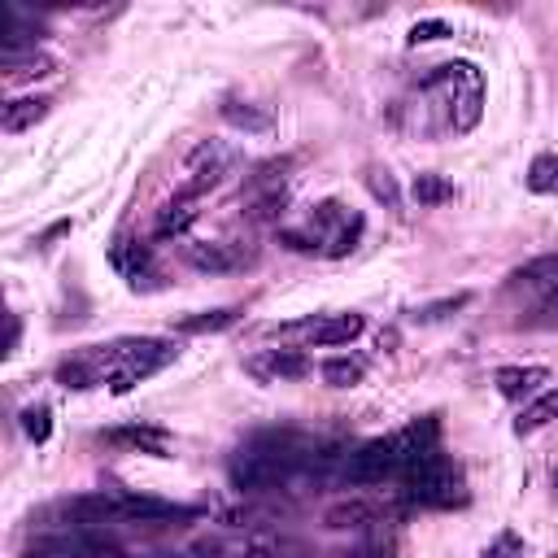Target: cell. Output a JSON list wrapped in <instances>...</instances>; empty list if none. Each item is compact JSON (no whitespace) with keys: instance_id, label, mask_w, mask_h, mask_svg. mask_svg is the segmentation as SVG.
Here are the masks:
<instances>
[{"instance_id":"obj_1","label":"cell","mask_w":558,"mask_h":558,"mask_svg":"<svg viewBox=\"0 0 558 558\" xmlns=\"http://www.w3.org/2000/svg\"><path fill=\"white\" fill-rule=\"evenodd\" d=\"M92 357V366L100 371V384H109L113 392H131L140 379H148L153 371H161L166 362H174L179 344L174 340H157V336H140V340H113V344H92L83 349Z\"/></svg>"},{"instance_id":"obj_2","label":"cell","mask_w":558,"mask_h":558,"mask_svg":"<svg viewBox=\"0 0 558 558\" xmlns=\"http://www.w3.org/2000/svg\"><path fill=\"white\" fill-rule=\"evenodd\" d=\"M305 458V449L296 445V436H257V440H248L235 458H231V484L235 488H275V484H283L292 471H296V462Z\"/></svg>"},{"instance_id":"obj_3","label":"cell","mask_w":558,"mask_h":558,"mask_svg":"<svg viewBox=\"0 0 558 558\" xmlns=\"http://www.w3.org/2000/svg\"><path fill=\"white\" fill-rule=\"evenodd\" d=\"M423 92L440 96L445 105V126L449 131H471L480 122V105H484V78L471 61H445L436 65V74L423 83Z\"/></svg>"},{"instance_id":"obj_4","label":"cell","mask_w":558,"mask_h":558,"mask_svg":"<svg viewBox=\"0 0 558 558\" xmlns=\"http://www.w3.org/2000/svg\"><path fill=\"white\" fill-rule=\"evenodd\" d=\"M362 235V218L349 214L340 201H323L310 218V231H283L288 248H318L327 257H344Z\"/></svg>"},{"instance_id":"obj_5","label":"cell","mask_w":558,"mask_h":558,"mask_svg":"<svg viewBox=\"0 0 558 558\" xmlns=\"http://www.w3.org/2000/svg\"><path fill=\"white\" fill-rule=\"evenodd\" d=\"M401 484H405V497L418 501V506H436V510H445V506H462V501H466L462 471H458L440 449L427 453V458H418V462L401 475Z\"/></svg>"},{"instance_id":"obj_6","label":"cell","mask_w":558,"mask_h":558,"mask_svg":"<svg viewBox=\"0 0 558 558\" xmlns=\"http://www.w3.org/2000/svg\"><path fill=\"white\" fill-rule=\"evenodd\" d=\"M401 471H405V453H401L397 436L366 440L353 453H344V462H340V475L349 484H384V480H401Z\"/></svg>"},{"instance_id":"obj_7","label":"cell","mask_w":558,"mask_h":558,"mask_svg":"<svg viewBox=\"0 0 558 558\" xmlns=\"http://www.w3.org/2000/svg\"><path fill=\"white\" fill-rule=\"evenodd\" d=\"M231 166H235V153L222 140H205V144H196L187 153V161H183V187L179 192L183 196H201V192L218 187L231 174Z\"/></svg>"},{"instance_id":"obj_8","label":"cell","mask_w":558,"mask_h":558,"mask_svg":"<svg viewBox=\"0 0 558 558\" xmlns=\"http://www.w3.org/2000/svg\"><path fill=\"white\" fill-rule=\"evenodd\" d=\"M283 331H296V336H305L310 344H318V349H331V344H349V340H357L362 331H366V318L362 314H323V318H310V323H301V327H283Z\"/></svg>"},{"instance_id":"obj_9","label":"cell","mask_w":558,"mask_h":558,"mask_svg":"<svg viewBox=\"0 0 558 558\" xmlns=\"http://www.w3.org/2000/svg\"><path fill=\"white\" fill-rule=\"evenodd\" d=\"M179 519H192V510L174 506V501H161V497L118 493V506H113V523H179Z\"/></svg>"},{"instance_id":"obj_10","label":"cell","mask_w":558,"mask_h":558,"mask_svg":"<svg viewBox=\"0 0 558 558\" xmlns=\"http://www.w3.org/2000/svg\"><path fill=\"white\" fill-rule=\"evenodd\" d=\"M493 384H497L501 397L523 401V397L541 392V384H549V371H545V366H501V371L493 375Z\"/></svg>"},{"instance_id":"obj_11","label":"cell","mask_w":558,"mask_h":558,"mask_svg":"<svg viewBox=\"0 0 558 558\" xmlns=\"http://www.w3.org/2000/svg\"><path fill=\"white\" fill-rule=\"evenodd\" d=\"M510 283L514 288H523V292H558V253H541V257H532V262H523L514 275H510Z\"/></svg>"},{"instance_id":"obj_12","label":"cell","mask_w":558,"mask_h":558,"mask_svg":"<svg viewBox=\"0 0 558 558\" xmlns=\"http://www.w3.org/2000/svg\"><path fill=\"white\" fill-rule=\"evenodd\" d=\"M109 440H113V445H131V449H140V453H157V458H166V449H170V432H166V427H148V423L113 427Z\"/></svg>"},{"instance_id":"obj_13","label":"cell","mask_w":558,"mask_h":558,"mask_svg":"<svg viewBox=\"0 0 558 558\" xmlns=\"http://www.w3.org/2000/svg\"><path fill=\"white\" fill-rule=\"evenodd\" d=\"M48 96H17V100H9L4 109H0V126L9 131V135H17V131H26V126H35L39 118H48Z\"/></svg>"},{"instance_id":"obj_14","label":"cell","mask_w":558,"mask_h":558,"mask_svg":"<svg viewBox=\"0 0 558 558\" xmlns=\"http://www.w3.org/2000/svg\"><path fill=\"white\" fill-rule=\"evenodd\" d=\"M109 262L140 288V275L148 270V244H140V240H131V235H118L113 248H109Z\"/></svg>"},{"instance_id":"obj_15","label":"cell","mask_w":558,"mask_h":558,"mask_svg":"<svg viewBox=\"0 0 558 558\" xmlns=\"http://www.w3.org/2000/svg\"><path fill=\"white\" fill-rule=\"evenodd\" d=\"M187 262L196 266V270H209V275H222V270H231L240 257L227 248V244H218V240H201V244H187Z\"/></svg>"},{"instance_id":"obj_16","label":"cell","mask_w":558,"mask_h":558,"mask_svg":"<svg viewBox=\"0 0 558 558\" xmlns=\"http://www.w3.org/2000/svg\"><path fill=\"white\" fill-rule=\"evenodd\" d=\"M523 183L536 196H558V153H536L527 174H523Z\"/></svg>"},{"instance_id":"obj_17","label":"cell","mask_w":558,"mask_h":558,"mask_svg":"<svg viewBox=\"0 0 558 558\" xmlns=\"http://www.w3.org/2000/svg\"><path fill=\"white\" fill-rule=\"evenodd\" d=\"M554 418H558V388H549V392H541L536 401H527L523 414L514 418V432H541V427L554 423Z\"/></svg>"},{"instance_id":"obj_18","label":"cell","mask_w":558,"mask_h":558,"mask_svg":"<svg viewBox=\"0 0 558 558\" xmlns=\"http://www.w3.org/2000/svg\"><path fill=\"white\" fill-rule=\"evenodd\" d=\"M192 218H196V196H183V192H179V196L166 201V209L157 214V231H161V235H179Z\"/></svg>"},{"instance_id":"obj_19","label":"cell","mask_w":558,"mask_h":558,"mask_svg":"<svg viewBox=\"0 0 558 558\" xmlns=\"http://www.w3.org/2000/svg\"><path fill=\"white\" fill-rule=\"evenodd\" d=\"M257 371H266V375H275V379H301V375L310 371V362H305L301 353H292V349H279V353H266V357L257 362Z\"/></svg>"},{"instance_id":"obj_20","label":"cell","mask_w":558,"mask_h":558,"mask_svg":"<svg viewBox=\"0 0 558 558\" xmlns=\"http://www.w3.org/2000/svg\"><path fill=\"white\" fill-rule=\"evenodd\" d=\"M44 78V74H52V57L48 52H26V57H4V78L9 83H17V78Z\"/></svg>"},{"instance_id":"obj_21","label":"cell","mask_w":558,"mask_h":558,"mask_svg":"<svg viewBox=\"0 0 558 558\" xmlns=\"http://www.w3.org/2000/svg\"><path fill=\"white\" fill-rule=\"evenodd\" d=\"M222 118H227L231 126H240V131H266V126H270V113H262V109H253V105H244V100H227V105H222Z\"/></svg>"},{"instance_id":"obj_22","label":"cell","mask_w":558,"mask_h":558,"mask_svg":"<svg viewBox=\"0 0 558 558\" xmlns=\"http://www.w3.org/2000/svg\"><path fill=\"white\" fill-rule=\"evenodd\" d=\"M323 379H327L331 388H353V384L362 379V362H357V357H327V362H323Z\"/></svg>"},{"instance_id":"obj_23","label":"cell","mask_w":558,"mask_h":558,"mask_svg":"<svg viewBox=\"0 0 558 558\" xmlns=\"http://www.w3.org/2000/svg\"><path fill=\"white\" fill-rule=\"evenodd\" d=\"M414 201H418V205L453 201V183H449V179H440V174H418V179H414Z\"/></svg>"},{"instance_id":"obj_24","label":"cell","mask_w":558,"mask_h":558,"mask_svg":"<svg viewBox=\"0 0 558 558\" xmlns=\"http://www.w3.org/2000/svg\"><path fill=\"white\" fill-rule=\"evenodd\" d=\"M231 323H235V310H209V314L183 318V323H179V331H187V336H201V331H222V327H231Z\"/></svg>"},{"instance_id":"obj_25","label":"cell","mask_w":558,"mask_h":558,"mask_svg":"<svg viewBox=\"0 0 558 558\" xmlns=\"http://www.w3.org/2000/svg\"><path fill=\"white\" fill-rule=\"evenodd\" d=\"M22 432H26L35 445H44L48 432H52V410H48V405H26V410H22Z\"/></svg>"},{"instance_id":"obj_26","label":"cell","mask_w":558,"mask_h":558,"mask_svg":"<svg viewBox=\"0 0 558 558\" xmlns=\"http://www.w3.org/2000/svg\"><path fill=\"white\" fill-rule=\"evenodd\" d=\"M480 558H523V541H519L514 532H497V536L480 549Z\"/></svg>"},{"instance_id":"obj_27","label":"cell","mask_w":558,"mask_h":558,"mask_svg":"<svg viewBox=\"0 0 558 558\" xmlns=\"http://www.w3.org/2000/svg\"><path fill=\"white\" fill-rule=\"evenodd\" d=\"M471 301V292H458V296H445V301H436V305H427V310H418L414 318H423V323H432V318H445L449 310H462Z\"/></svg>"},{"instance_id":"obj_28","label":"cell","mask_w":558,"mask_h":558,"mask_svg":"<svg viewBox=\"0 0 558 558\" xmlns=\"http://www.w3.org/2000/svg\"><path fill=\"white\" fill-rule=\"evenodd\" d=\"M366 514H371V510L353 501V506H336V510L327 514V523H331V527H357V523H362Z\"/></svg>"},{"instance_id":"obj_29","label":"cell","mask_w":558,"mask_h":558,"mask_svg":"<svg viewBox=\"0 0 558 558\" xmlns=\"http://www.w3.org/2000/svg\"><path fill=\"white\" fill-rule=\"evenodd\" d=\"M440 35H449V26H445V22H414L410 44H427V39H440Z\"/></svg>"},{"instance_id":"obj_30","label":"cell","mask_w":558,"mask_h":558,"mask_svg":"<svg viewBox=\"0 0 558 558\" xmlns=\"http://www.w3.org/2000/svg\"><path fill=\"white\" fill-rule=\"evenodd\" d=\"M371 187H375V196H384L388 205H397V192H392V183H388V174H384V179H375V174H371Z\"/></svg>"},{"instance_id":"obj_31","label":"cell","mask_w":558,"mask_h":558,"mask_svg":"<svg viewBox=\"0 0 558 558\" xmlns=\"http://www.w3.org/2000/svg\"><path fill=\"white\" fill-rule=\"evenodd\" d=\"M17 336H22V323H17V314H9V340H4V353L17 349Z\"/></svg>"},{"instance_id":"obj_32","label":"cell","mask_w":558,"mask_h":558,"mask_svg":"<svg viewBox=\"0 0 558 558\" xmlns=\"http://www.w3.org/2000/svg\"><path fill=\"white\" fill-rule=\"evenodd\" d=\"M157 558H196V554H157Z\"/></svg>"},{"instance_id":"obj_33","label":"cell","mask_w":558,"mask_h":558,"mask_svg":"<svg viewBox=\"0 0 558 558\" xmlns=\"http://www.w3.org/2000/svg\"><path fill=\"white\" fill-rule=\"evenodd\" d=\"M375 558H388V554H375Z\"/></svg>"}]
</instances>
